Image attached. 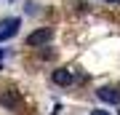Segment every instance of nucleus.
I'll return each instance as SVG.
<instances>
[{
    "instance_id": "nucleus-1",
    "label": "nucleus",
    "mask_w": 120,
    "mask_h": 115,
    "mask_svg": "<svg viewBox=\"0 0 120 115\" xmlns=\"http://www.w3.org/2000/svg\"><path fill=\"white\" fill-rule=\"evenodd\" d=\"M51 40H53V30L51 27H40V30L27 35V46H32V48H40L45 43H51Z\"/></svg>"
},
{
    "instance_id": "nucleus-2",
    "label": "nucleus",
    "mask_w": 120,
    "mask_h": 115,
    "mask_svg": "<svg viewBox=\"0 0 120 115\" xmlns=\"http://www.w3.org/2000/svg\"><path fill=\"white\" fill-rule=\"evenodd\" d=\"M19 24H22V19L19 16H11V19H3V30H0V43L3 40H8V38H13V35L19 32Z\"/></svg>"
},
{
    "instance_id": "nucleus-3",
    "label": "nucleus",
    "mask_w": 120,
    "mask_h": 115,
    "mask_svg": "<svg viewBox=\"0 0 120 115\" xmlns=\"http://www.w3.org/2000/svg\"><path fill=\"white\" fill-rule=\"evenodd\" d=\"M0 104L8 107V110H22V96H19V91L8 88L5 94H0Z\"/></svg>"
},
{
    "instance_id": "nucleus-4",
    "label": "nucleus",
    "mask_w": 120,
    "mask_h": 115,
    "mask_svg": "<svg viewBox=\"0 0 120 115\" xmlns=\"http://www.w3.org/2000/svg\"><path fill=\"white\" fill-rule=\"evenodd\" d=\"M96 96L101 99V102H107V104H120V91L115 86H101V88L96 91Z\"/></svg>"
},
{
    "instance_id": "nucleus-5",
    "label": "nucleus",
    "mask_w": 120,
    "mask_h": 115,
    "mask_svg": "<svg viewBox=\"0 0 120 115\" xmlns=\"http://www.w3.org/2000/svg\"><path fill=\"white\" fill-rule=\"evenodd\" d=\"M51 80H53L56 86H69V83H72V70H67V67H59V70H53Z\"/></svg>"
},
{
    "instance_id": "nucleus-6",
    "label": "nucleus",
    "mask_w": 120,
    "mask_h": 115,
    "mask_svg": "<svg viewBox=\"0 0 120 115\" xmlns=\"http://www.w3.org/2000/svg\"><path fill=\"white\" fill-rule=\"evenodd\" d=\"M91 115H109V112H104V110H94Z\"/></svg>"
},
{
    "instance_id": "nucleus-7",
    "label": "nucleus",
    "mask_w": 120,
    "mask_h": 115,
    "mask_svg": "<svg viewBox=\"0 0 120 115\" xmlns=\"http://www.w3.org/2000/svg\"><path fill=\"white\" fill-rule=\"evenodd\" d=\"M0 59H3V48H0Z\"/></svg>"
}]
</instances>
